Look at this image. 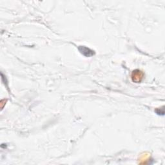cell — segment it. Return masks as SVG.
Returning <instances> with one entry per match:
<instances>
[{
    "mask_svg": "<svg viewBox=\"0 0 165 165\" xmlns=\"http://www.w3.org/2000/svg\"><path fill=\"white\" fill-rule=\"evenodd\" d=\"M78 49L79 52L86 57H91L95 54V52L94 51L90 49L89 48H87L85 46H79L78 47Z\"/></svg>",
    "mask_w": 165,
    "mask_h": 165,
    "instance_id": "6da1fadb",
    "label": "cell"
}]
</instances>
